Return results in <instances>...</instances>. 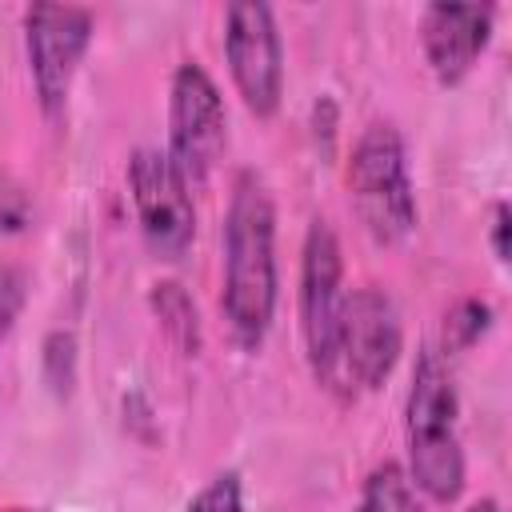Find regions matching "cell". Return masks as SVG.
<instances>
[{"instance_id": "cell-3", "label": "cell", "mask_w": 512, "mask_h": 512, "mask_svg": "<svg viewBox=\"0 0 512 512\" xmlns=\"http://www.w3.org/2000/svg\"><path fill=\"white\" fill-rule=\"evenodd\" d=\"M348 188L360 224L372 232L376 244H400L416 228V200L404 164V144L396 128L372 124L348 160Z\"/></svg>"}, {"instance_id": "cell-1", "label": "cell", "mask_w": 512, "mask_h": 512, "mask_svg": "<svg viewBox=\"0 0 512 512\" xmlns=\"http://www.w3.org/2000/svg\"><path fill=\"white\" fill-rule=\"evenodd\" d=\"M276 212L264 180L240 172L224 220V316L244 348H256L276 312Z\"/></svg>"}, {"instance_id": "cell-5", "label": "cell", "mask_w": 512, "mask_h": 512, "mask_svg": "<svg viewBox=\"0 0 512 512\" xmlns=\"http://www.w3.org/2000/svg\"><path fill=\"white\" fill-rule=\"evenodd\" d=\"M224 100L200 64H180L168 104V160L188 188H200L224 152Z\"/></svg>"}, {"instance_id": "cell-12", "label": "cell", "mask_w": 512, "mask_h": 512, "mask_svg": "<svg viewBox=\"0 0 512 512\" xmlns=\"http://www.w3.org/2000/svg\"><path fill=\"white\" fill-rule=\"evenodd\" d=\"M152 304H156V312H160L168 336H172L184 352H196V344H200V336H196V308H192V300L180 292V284H156Z\"/></svg>"}, {"instance_id": "cell-4", "label": "cell", "mask_w": 512, "mask_h": 512, "mask_svg": "<svg viewBox=\"0 0 512 512\" xmlns=\"http://www.w3.org/2000/svg\"><path fill=\"white\" fill-rule=\"evenodd\" d=\"M400 360V316L396 304L380 288H356L344 296L336 340H332V372L328 384L340 396L380 388Z\"/></svg>"}, {"instance_id": "cell-7", "label": "cell", "mask_w": 512, "mask_h": 512, "mask_svg": "<svg viewBox=\"0 0 512 512\" xmlns=\"http://www.w3.org/2000/svg\"><path fill=\"white\" fill-rule=\"evenodd\" d=\"M128 184H132V200H136V216H140L148 248L164 260H180L196 232V208L188 196L192 188L172 168L168 152L140 148L132 156Z\"/></svg>"}, {"instance_id": "cell-13", "label": "cell", "mask_w": 512, "mask_h": 512, "mask_svg": "<svg viewBox=\"0 0 512 512\" xmlns=\"http://www.w3.org/2000/svg\"><path fill=\"white\" fill-rule=\"evenodd\" d=\"M184 512H244L236 472H224V476H216L208 488H200V492L188 500Z\"/></svg>"}, {"instance_id": "cell-10", "label": "cell", "mask_w": 512, "mask_h": 512, "mask_svg": "<svg viewBox=\"0 0 512 512\" xmlns=\"http://www.w3.org/2000/svg\"><path fill=\"white\" fill-rule=\"evenodd\" d=\"M492 8L488 4H432L420 20L424 56L440 84H456L468 76L476 56L488 48L492 36Z\"/></svg>"}, {"instance_id": "cell-8", "label": "cell", "mask_w": 512, "mask_h": 512, "mask_svg": "<svg viewBox=\"0 0 512 512\" xmlns=\"http://www.w3.org/2000/svg\"><path fill=\"white\" fill-rule=\"evenodd\" d=\"M92 40V16L72 4H36L24 12V44L28 68L40 92L44 112H60L76 76L80 56Z\"/></svg>"}, {"instance_id": "cell-15", "label": "cell", "mask_w": 512, "mask_h": 512, "mask_svg": "<svg viewBox=\"0 0 512 512\" xmlns=\"http://www.w3.org/2000/svg\"><path fill=\"white\" fill-rule=\"evenodd\" d=\"M508 208L504 204H496V216H492V252H496V260L504 264L508 260Z\"/></svg>"}, {"instance_id": "cell-17", "label": "cell", "mask_w": 512, "mask_h": 512, "mask_svg": "<svg viewBox=\"0 0 512 512\" xmlns=\"http://www.w3.org/2000/svg\"><path fill=\"white\" fill-rule=\"evenodd\" d=\"M468 512H500V504H496V500H480V504H472Z\"/></svg>"}, {"instance_id": "cell-2", "label": "cell", "mask_w": 512, "mask_h": 512, "mask_svg": "<svg viewBox=\"0 0 512 512\" xmlns=\"http://www.w3.org/2000/svg\"><path fill=\"white\" fill-rule=\"evenodd\" d=\"M408 456L412 484L448 504L464 488V452L456 436V384L436 352H424L408 388Z\"/></svg>"}, {"instance_id": "cell-11", "label": "cell", "mask_w": 512, "mask_h": 512, "mask_svg": "<svg viewBox=\"0 0 512 512\" xmlns=\"http://www.w3.org/2000/svg\"><path fill=\"white\" fill-rule=\"evenodd\" d=\"M356 512H424V508L416 500V488H412L408 472L388 460V464L368 472V480L360 488Z\"/></svg>"}, {"instance_id": "cell-6", "label": "cell", "mask_w": 512, "mask_h": 512, "mask_svg": "<svg viewBox=\"0 0 512 512\" xmlns=\"http://www.w3.org/2000/svg\"><path fill=\"white\" fill-rule=\"evenodd\" d=\"M224 56L248 112L272 116L280 108V88H284V52H280V32L268 4H256V0L228 4Z\"/></svg>"}, {"instance_id": "cell-16", "label": "cell", "mask_w": 512, "mask_h": 512, "mask_svg": "<svg viewBox=\"0 0 512 512\" xmlns=\"http://www.w3.org/2000/svg\"><path fill=\"white\" fill-rule=\"evenodd\" d=\"M20 220H24V212L16 208L12 192H0V228H20Z\"/></svg>"}, {"instance_id": "cell-9", "label": "cell", "mask_w": 512, "mask_h": 512, "mask_svg": "<svg viewBox=\"0 0 512 512\" xmlns=\"http://www.w3.org/2000/svg\"><path fill=\"white\" fill-rule=\"evenodd\" d=\"M340 244L324 220H312L308 240H304V272H300V328H304V348L312 376L328 384L332 372V340L344 308V288H340Z\"/></svg>"}, {"instance_id": "cell-14", "label": "cell", "mask_w": 512, "mask_h": 512, "mask_svg": "<svg viewBox=\"0 0 512 512\" xmlns=\"http://www.w3.org/2000/svg\"><path fill=\"white\" fill-rule=\"evenodd\" d=\"M20 300H24V280H20V272L0 264V328L12 324V316L20 312Z\"/></svg>"}]
</instances>
